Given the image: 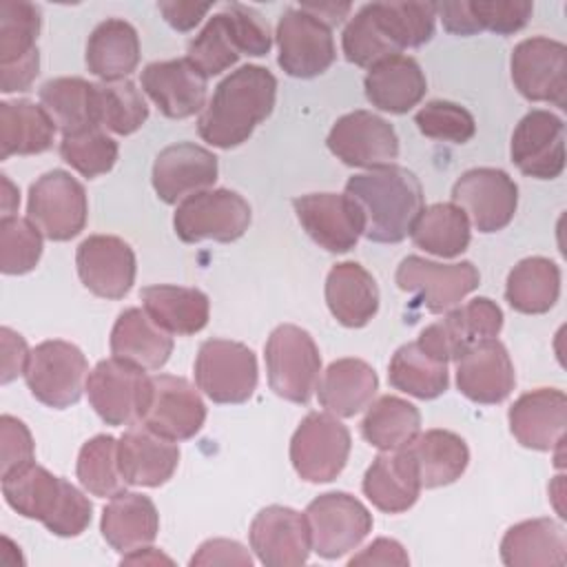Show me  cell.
Masks as SVG:
<instances>
[{"label": "cell", "instance_id": "9f6ffc18", "mask_svg": "<svg viewBox=\"0 0 567 567\" xmlns=\"http://www.w3.org/2000/svg\"><path fill=\"white\" fill-rule=\"evenodd\" d=\"M190 565H252V556L248 549L228 538H210L199 545L195 556L190 558Z\"/></svg>", "mask_w": 567, "mask_h": 567}, {"label": "cell", "instance_id": "83f0119b", "mask_svg": "<svg viewBox=\"0 0 567 567\" xmlns=\"http://www.w3.org/2000/svg\"><path fill=\"white\" fill-rule=\"evenodd\" d=\"M509 432L527 450L551 452L565 441L567 396L558 388H538L520 394L509 412Z\"/></svg>", "mask_w": 567, "mask_h": 567}, {"label": "cell", "instance_id": "b9f144b4", "mask_svg": "<svg viewBox=\"0 0 567 567\" xmlns=\"http://www.w3.org/2000/svg\"><path fill=\"white\" fill-rule=\"evenodd\" d=\"M410 237L416 248L443 259H452L467 250L472 230L467 215L456 204L439 202L423 206L412 224Z\"/></svg>", "mask_w": 567, "mask_h": 567}, {"label": "cell", "instance_id": "4fadbf2b", "mask_svg": "<svg viewBox=\"0 0 567 567\" xmlns=\"http://www.w3.org/2000/svg\"><path fill=\"white\" fill-rule=\"evenodd\" d=\"M277 64L284 73L310 80L326 73L337 60L332 29L301 7H288L277 22Z\"/></svg>", "mask_w": 567, "mask_h": 567}, {"label": "cell", "instance_id": "5bb4252c", "mask_svg": "<svg viewBox=\"0 0 567 567\" xmlns=\"http://www.w3.org/2000/svg\"><path fill=\"white\" fill-rule=\"evenodd\" d=\"M394 281L401 290L416 297V301L432 315L447 312L458 306L481 284V272L472 261L439 264L419 255L401 259Z\"/></svg>", "mask_w": 567, "mask_h": 567}, {"label": "cell", "instance_id": "1f68e13d", "mask_svg": "<svg viewBox=\"0 0 567 567\" xmlns=\"http://www.w3.org/2000/svg\"><path fill=\"white\" fill-rule=\"evenodd\" d=\"M100 532L104 540L120 554L142 549L157 538V507L148 496L122 489L104 505Z\"/></svg>", "mask_w": 567, "mask_h": 567}, {"label": "cell", "instance_id": "f546056e", "mask_svg": "<svg viewBox=\"0 0 567 567\" xmlns=\"http://www.w3.org/2000/svg\"><path fill=\"white\" fill-rule=\"evenodd\" d=\"M363 89L374 109L403 115L425 97L427 80L414 58L399 53L372 64L363 78Z\"/></svg>", "mask_w": 567, "mask_h": 567}, {"label": "cell", "instance_id": "7a4b0ae2", "mask_svg": "<svg viewBox=\"0 0 567 567\" xmlns=\"http://www.w3.org/2000/svg\"><path fill=\"white\" fill-rule=\"evenodd\" d=\"M343 193L361 213L363 237L377 244L403 241L423 210V186L419 177L399 164L352 175Z\"/></svg>", "mask_w": 567, "mask_h": 567}, {"label": "cell", "instance_id": "8fae6325", "mask_svg": "<svg viewBox=\"0 0 567 567\" xmlns=\"http://www.w3.org/2000/svg\"><path fill=\"white\" fill-rule=\"evenodd\" d=\"M42 13L27 0L0 2V91H29L40 71Z\"/></svg>", "mask_w": 567, "mask_h": 567}, {"label": "cell", "instance_id": "8d00e7d4", "mask_svg": "<svg viewBox=\"0 0 567 567\" xmlns=\"http://www.w3.org/2000/svg\"><path fill=\"white\" fill-rule=\"evenodd\" d=\"M146 315L168 334L188 337L206 328L210 317V301L199 288L155 284L140 292Z\"/></svg>", "mask_w": 567, "mask_h": 567}, {"label": "cell", "instance_id": "7402d4cb", "mask_svg": "<svg viewBox=\"0 0 567 567\" xmlns=\"http://www.w3.org/2000/svg\"><path fill=\"white\" fill-rule=\"evenodd\" d=\"M248 540L266 567H299L308 563L312 551L306 514L286 505L259 509L250 523Z\"/></svg>", "mask_w": 567, "mask_h": 567}, {"label": "cell", "instance_id": "7bdbcfd3", "mask_svg": "<svg viewBox=\"0 0 567 567\" xmlns=\"http://www.w3.org/2000/svg\"><path fill=\"white\" fill-rule=\"evenodd\" d=\"M148 120V104L131 80L91 84V122L115 135H131Z\"/></svg>", "mask_w": 567, "mask_h": 567}, {"label": "cell", "instance_id": "d4e9b609", "mask_svg": "<svg viewBox=\"0 0 567 567\" xmlns=\"http://www.w3.org/2000/svg\"><path fill=\"white\" fill-rule=\"evenodd\" d=\"M140 84L159 113L171 120L193 117L206 106L208 78L188 58L146 64Z\"/></svg>", "mask_w": 567, "mask_h": 567}, {"label": "cell", "instance_id": "6da1fadb", "mask_svg": "<svg viewBox=\"0 0 567 567\" xmlns=\"http://www.w3.org/2000/svg\"><path fill=\"white\" fill-rule=\"evenodd\" d=\"M277 78L259 64L230 71L197 117V133L215 148H235L272 113Z\"/></svg>", "mask_w": 567, "mask_h": 567}, {"label": "cell", "instance_id": "2e32d148", "mask_svg": "<svg viewBox=\"0 0 567 567\" xmlns=\"http://www.w3.org/2000/svg\"><path fill=\"white\" fill-rule=\"evenodd\" d=\"M503 310L489 297H476L465 306L450 308L443 319L421 330L416 343L436 361H456L470 346L498 337Z\"/></svg>", "mask_w": 567, "mask_h": 567}, {"label": "cell", "instance_id": "816d5d0a", "mask_svg": "<svg viewBox=\"0 0 567 567\" xmlns=\"http://www.w3.org/2000/svg\"><path fill=\"white\" fill-rule=\"evenodd\" d=\"M42 257V233L18 215L0 219V270L27 275Z\"/></svg>", "mask_w": 567, "mask_h": 567}, {"label": "cell", "instance_id": "e7e4bbea", "mask_svg": "<svg viewBox=\"0 0 567 567\" xmlns=\"http://www.w3.org/2000/svg\"><path fill=\"white\" fill-rule=\"evenodd\" d=\"M2 182V197H0V206H2V217H11L18 210L20 204V193L13 186V182L7 175H0Z\"/></svg>", "mask_w": 567, "mask_h": 567}, {"label": "cell", "instance_id": "681fc988", "mask_svg": "<svg viewBox=\"0 0 567 567\" xmlns=\"http://www.w3.org/2000/svg\"><path fill=\"white\" fill-rule=\"evenodd\" d=\"M117 142L100 126H84L64 133L60 140V157L86 179L109 173L117 162Z\"/></svg>", "mask_w": 567, "mask_h": 567}, {"label": "cell", "instance_id": "6f0895ef", "mask_svg": "<svg viewBox=\"0 0 567 567\" xmlns=\"http://www.w3.org/2000/svg\"><path fill=\"white\" fill-rule=\"evenodd\" d=\"M0 348H2V374H0V383H11L18 374H24L31 350L24 341L22 334H18L16 330H11L9 326L0 328Z\"/></svg>", "mask_w": 567, "mask_h": 567}, {"label": "cell", "instance_id": "be15d7a7", "mask_svg": "<svg viewBox=\"0 0 567 567\" xmlns=\"http://www.w3.org/2000/svg\"><path fill=\"white\" fill-rule=\"evenodd\" d=\"M120 563H122V565H159V563L171 565L173 560H171L168 556H164L159 549L146 545V547H142V549H135V551L124 554Z\"/></svg>", "mask_w": 567, "mask_h": 567}, {"label": "cell", "instance_id": "f5cc1de1", "mask_svg": "<svg viewBox=\"0 0 567 567\" xmlns=\"http://www.w3.org/2000/svg\"><path fill=\"white\" fill-rule=\"evenodd\" d=\"M414 124L421 135L452 144H465L476 133L474 115L465 106L450 100H432L421 106L414 115Z\"/></svg>", "mask_w": 567, "mask_h": 567}, {"label": "cell", "instance_id": "5b68a950", "mask_svg": "<svg viewBox=\"0 0 567 567\" xmlns=\"http://www.w3.org/2000/svg\"><path fill=\"white\" fill-rule=\"evenodd\" d=\"M270 390L290 401L308 403L321 377V354L312 334L295 323L277 326L264 348Z\"/></svg>", "mask_w": 567, "mask_h": 567}, {"label": "cell", "instance_id": "6125c7cd", "mask_svg": "<svg viewBox=\"0 0 567 567\" xmlns=\"http://www.w3.org/2000/svg\"><path fill=\"white\" fill-rule=\"evenodd\" d=\"M303 11H308V13H312L315 18H319L323 24H328L330 29L332 27H339L346 18H348V13H350V4L346 2V4H337V2H303V4H299Z\"/></svg>", "mask_w": 567, "mask_h": 567}, {"label": "cell", "instance_id": "f907efd6", "mask_svg": "<svg viewBox=\"0 0 567 567\" xmlns=\"http://www.w3.org/2000/svg\"><path fill=\"white\" fill-rule=\"evenodd\" d=\"M341 49H343V58L350 64H357L363 69H370L372 64L390 55H399V51L392 47V42L379 27L372 4H363L350 18L341 35Z\"/></svg>", "mask_w": 567, "mask_h": 567}, {"label": "cell", "instance_id": "bcb514c9", "mask_svg": "<svg viewBox=\"0 0 567 567\" xmlns=\"http://www.w3.org/2000/svg\"><path fill=\"white\" fill-rule=\"evenodd\" d=\"M374 18L392 47L416 49L432 40L436 24V2H370Z\"/></svg>", "mask_w": 567, "mask_h": 567}, {"label": "cell", "instance_id": "ee69618b", "mask_svg": "<svg viewBox=\"0 0 567 567\" xmlns=\"http://www.w3.org/2000/svg\"><path fill=\"white\" fill-rule=\"evenodd\" d=\"M421 432V412L410 401L383 394L365 408L361 436L377 450H401Z\"/></svg>", "mask_w": 567, "mask_h": 567}, {"label": "cell", "instance_id": "60d3db41", "mask_svg": "<svg viewBox=\"0 0 567 567\" xmlns=\"http://www.w3.org/2000/svg\"><path fill=\"white\" fill-rule=\"evenodd\" d=\"M560 295V268L547 257H525L507 275L505 299L523 315L549 312Z\"/></svg>", "mask_w": 567, "mask_h": 567}, {"label": "cell", "instance_id": "74e56055", "mask_svg": "<svg viewBox=\"0 0 567 567\" xmlns=\"http://www.w3.org/2000/svg\"><path fill=\"white\" fill-rule=\"evenodd\" d=\"M86 69L102 82L126 80L140 64V35L122 18L102 20L86 40Z\"/></svg>", "mask_w": 567, "mask_h": 567}, {"label": "cell", "instance_id": "7dc6e473", "mask_svg": "<svg viewBox=\"0 0 567 567\" xmlns=\"http://www.w3.org/2000/svg\"><path fill=\"white\" fill-rule=\"evenodd\" d=\"M91 84L93 82H86L84 78H53L40 86V104L62 131V135L93 126Z\"/></svg>", "mask_w": 567, "mask_h": 567}, {"label": "cell", "instance_id": "3957f363", "mask_svg": "<svg viewBox=\"0 0 567 567\" xmlns=\"http://www.w3.org/2000/svg\"><path fill=\"white\" fill-rule=\"evenodd\" d=\"M0 478L7 505L24 518L40 520L51 534L71 538L89 527L93 505L84 492L35 461Z\"/></svg>", "mask_w": 567, "mask_h": 567}, {"label": "cell", "instance_id": "4dcf8cb0", "mask_svg": "<svg viewBox=\"0 0 567 567\" xmlns=\"http://www.w3.org/2000/svg\"><path fill=\"white\" fill-rule=\"evenodd\" d=\"M365 498L385 514L408 512L421 494V478L414 458L405 447L381 452L363 474Z\"/></svg>", "mask_w": 567, "mask_h": 567}, {"label": "cell", "instance_id": "680465c9", "mask_svg": "<svg viewBox=\"0 0 567 567\" xmlns=\"http://www.w3.org/2000/svg\"><path fill=\"white\" fill-rule=\"evenodd\" d=\"M408 563H410L408 551L394 538H377L365 549H361L359 554H354L348 560L350 567H354V565H401V567H405Z\"/></svg>", "mask_w": 567, "mask_h": 567}, {"label": "cell", "instance_id": "ab89813d", "mask_svg": "<svg viewBox=\"0 0 567 567\" xmlns=\"http://www.w3.org/2000/svg\"><path fill=\"white\" fill-rule=\"evenodd\" d=\"M55 122L31 100L0 102V159L11 155H40L53 146Z\"/></svg>", "mask_w": 567, "mask_h": 567}, {"label": "cell", "instance_id": "d6a6232c", "mask_svg": "<svg viewBox=\"0 0 567 567\" xmlns=\"http://www.w3.org/2000/svg\"><path fill=\"white\" fill-rule=\"evenodd\" d=\"M501 560L507 567H563L567 534L554 518H529L512 525L501 540Z\"/></svg>", "mask_w": 567, "mask_h": 567}, {"label": "cell", "instance_id": "91938a15", "mask_svg": "<svg viewBox=\"0 0 567 567\" xmlns=\"http://www.w3.org/2000/svg\"><path fill=\"white\" fill-rule=\"evenodd\" d=\"M210 2H177V0H162L157 2L159 13L175 31H190L195 29L202 18L210 11Z\"/></svg>", "mask_w": 567, "mask_h": 567}, {"label": "cell", "instance_id": "ffe728a7", "mask_svg": "<svg viewBox=\"0 0 567 567\" xmlns=\"http://www.w3.org/2000/svg\"><path fill=\"white\" fill-rule=\"evenodd\" d=\"M330 153L352 168H377L394 164L399 157V137L394 126L372 111H352L341 115L326 140Z\"/></svg>", "mask_w": 567, "mask_h": 567}, {"label": "cell", "instance_id": "277c9868", "mask_svg": "<svg viewBox=\"0 0 567 567\" xmlns=\"http://www.w3.org/2000/svg\"><path fill=\"white\" fill-rule=\"evenodd\" d=\"M272 35L266 18L246 4L230 2L208 18L204 29L188 42L186 58L206 75H219L241 55L261 58L270 51Z\"/></svg>", "mask_w": 567, "mask_h": 567}, {"label": "cell", "instance_id": "603a6c76", "mask_svg": "<svg viewBox=\"0 0 567 567\" xmlns=\"http://www.w3.org/2000/svg\"><path fill=\"white\" fill-rule=\"evenodd\" d=\"M292 208L308 237L328 252H348L363 235L361 213L346 193L299 195Z\"/></svg>", "mask_w": 567, "mask_h": 567}, {"label": "cell", "instance_id": "30bf717a", "mask_svg": "<svg viewBox=\"0 0 567 567\" xmlns=\"http://www.w3.org/2000/svg\"><path fill=\"white\" fill-rule=\"evenodd\" d=\"M350 430L330 412H310L290 439V463L306 483L334 481L350 456Z\"/></svg>", "mask_w": 567, "mask_h": 567}, {"label": "cell", "instance_id": "ac0fdd59", "mask_svg": "<svg viewBox=\"0 0 567 567\" xmlns=\"http://www.w3.org/2000/svg\"><path fill=\"white\" fill-rule=\"evenodd\" d=\"M452 204H456L478 233H498L514 219L518 186L503 171L476 166L454 182Z\"/></svg>", "mask_w": 567, "mask_h": 567}, {"label": "cell", "instance_id": "4316f807", "mask_svg": "<svg viewBox=\"0 0 567 567\" xmlns=\"http://www.w3.org/2000/svg\"><path fill=\"white\" fill-rule=\"evenodd\" d=\"M217 173L213 151L193 142H177L157 153L151 182L164 204H179L184 197L210 188Z\"/></svg>", "mask_w": 567, "mask_h": 567}, {"label": "cell", "instance_id": "c3c4849f", "mask_svg": "<svg viewBox=\"0 0 567 567\" xmlns=\"http://www.w3.org/2000/svg\"><path fill=\"white\" fill-rule=\"evenodd\" d=\"M75 474L80 485L102 498H111L124 489V478L117 461V439L111 434H97L89 439L78 454Z\"/></svg>", "mask_w": 567, "mask_h": 567}, {"label": "cell", "instance_id": "f1b7e54d", "mask_svg": "<svg viewBox=\"0 0 567 567\" xmlns=\"http://www.w3.org/2000/svg\"><path fill=\"white\" fill-rule=\"evenodd\" d=\"M117 461L126 485L159 487L173 478L179 447L137 421L117 439Z\"/></svg>", "mask_w": 567, "mask_h": 567}, {"label": "cell", "instance_id": "11a10c76", "mask_svg": "<svg viewBox=\"0 0 567 567\" xmlns=\"http://www.w3.org/2000/svg\"><path fill=\"white\" fill-rule=\"evenodd\" d=\"M0 476L35 461V443L29 427L11 416H0Z\"/></svg>", "mask_w": 567, "mask_h": 567}, {"label": "cell", "instance_id": "cb8c5ba5", "mask_svg": "<svg viewBox=\"0 0 567 567\" xmlns=\"http://www.w3.org/2000/svg\"><path fill=\"white\" fill-rule=\"evenodd\" d=\"M75 266L84 288L102 299H122L135 284V252L115 235H89L75 250Z\"/></svg>", "mask_w": 567, "mask_h": 567}, {"label": "cell", "instance_id": "e0dca14e", "mask_svg": "<svg viewBox=\"0 0 567 567\" xmlns=\"http://www.w3.org/2000/svg\"><path fill=\"white\" fill-rule=\"evenodd\" d=\"M148 379L140 365L117 357L102 359L86 379L89 403L106 425H133L142 419Z\"/></svg>", "mask_w": 567, "mask_h": 567}, {"label": "cell", "instance_id": "f6af8a7d", "mask_svg": "<svg viewBox=\"0 0 567 567\" xmlns=\"http://www.w3.org/2000/svg\"><path fill=\"white\" fill-rule=\"evenodd\" d=\"M388 381L394 390L430 401L450 385L447 363L432 359L416 341L401 346L388 365Z\"/></svg>", "mask_w": 567, "mask_h": 567}, {"label": "cell", "instance_id": "9c48e42d", "mask_svg": "<svg viewBox=\"0 0 567 567\" xmlns=\"http://www.w3.org/2000/svg\"><path fill=\"white\" fill-rule=\"evenodd\" d=\"M86 217V190L71 173L53 168L31 184L27 219L42 233V237L51 241H69L84 230Z\"/></svg>", "mask_w": 567, "mask_h": 567}, {"label": "cell", "instance_id": "db71d44e", "mask_svg": "<svg viewBox=\"0 0 567 567\" xmlns=\"http://www.w3.org/2000/svg\"><path fill=\"white\" fill-rule=\"evenodd\" d=\"M474 20L481 31H492L496 35H512L520 31L534 11V4L527 0H478L470 2Z\"/></svg>", "mask_w": 567, "mask_h": 567}, {"label": "cell", "instance_id": "d6986e66", "mask_svg": "<svg viewBox=\"0 0 567 567\" xmlns=\"http://www.w3.org/2000/svg\"><path fill=\"white\" fill-rule=\"evenodd\" d=\"M206 421V405L184 377L155 374L148 379L146 403L140 423L168 441L193 439Z\"/></svg>", "mask_w": 567, "mask_h": 567}, {"label": "cell", "instance_id": "836d02e7", "mask_svg": "<svg viewBox=\"0 0 567 567\" xmlns=\"http://www.w3.org/2000/svg\"><path fill=\"white\" fill-rule=\"evenodd\" d=\"M326 303L346 328H363L379 310L377 279L357 261H341L326 277Z\"/></svg>", "mask_w": 567, "mask_h": 567}, {"label": "cell", "instance_id": "e575fe53", "mask_svg": "<svg viewBox=\"0 0 567 567\" xmlns=\"http://www.w3.org/2000/svg\"><path fill=\"white\" fill-rule=\"evenodd\" d=\"M111 354L140 365L144 370H159L173 352V337L162 330L144 308H126L117 315L111 330Z\"/></svg>", "mask_w": 567, "mask_h": 567}, {"label": "cell", "instance_id": "484cf974", "mask_svg": "<svg viewBox=\"0 0 567 567\" xmlns=\"http://www.w3.org/2000/svg\"><path fill=\"white\" fill-rule=\"evenodd\" d=\"M514 385V363L507 348L496 337L470 346L456 359V388L474 403H503L512 394Z\"/></svg>", "mask_w": 567, "mask_h": 567}, {"label": "cell", "instance_id": "7c38bea8", "mask_svg": "<svg viewBox=\"0 0 567 567\" xmlns=\"http://www.w3.org/2000/svg\"><path fill=\"white\" fill-rule=\"evenodd\" d=\"M312 551L334 560L357 549L372 532V514L348 492H326L306 507Z\"/></svg>", "mask_w": 567, "mask_h": 567}, {"label": "cell", "instance_id": "d590c367", "mask_svg": "<svg viewBox=\"0 0 567 567\" xmlns=\"http://www.w3.org/2000/svg\"><path fill=\"white\" fill-rule=\"evenodd\" d=\"M379 390V377L363 359L346 357L332 361L319 377L317 396L326 412L348 419L365 410Z\"/></svg>", "mask_w": 567, "mask_h": 567}, {"label": "cell", "instance_id": "f35d334b", "mask_svg": "<svg viewBox=\"0 0 567 567\" xmlns=\"http://www.w3.org/2000/svg\"><path fill=\"white\" fill-rule=\"evenodd\" d=\"M405 450L414 458L421 487L427 489L458 481L470 463L467 443L450 430L419 432Z\"/></svg>", "mask_w": 567, "mask_h": 567}, {"label": "cell", "instance_id": "94428289", "mask_svg": "<svg viewBox=\"0 0 567 567\" xmlns=\"http://www.w3.org/2000/svg\"><path fill=\"white\" fill-rule=\"evenodd\" d=\"M436 18H441L443 29L454 35H474L481 31L474 20L470 0L436 2Z\"/></svg>", "mask_w": 567, "mask_h": 567}, {"label": "cell", "instance_id": "44dd1931", "mask_svg": "<svg viewBox=\"0 0 567 567\" xmlns=\"http://www.w3.org/2000/svg\"><path fill=\"white\" fill-rule=\"evenodd\" d=\"M509 157L527 177H560L565 171V122L545 109L529 111L512 133Z\"/></svg>", "mask_w": 567, "mask_h": 567}, {"label": "cell", "instance_id": "52a82bcc", "mask_svg": "<svg viewBox=\"0 0 567 567\" xmlns=\"http://www.w3.org/2000/svg\"><path fill=\"white\" fill-rule=\"evenodd\" d=\"M259 370L255 352L239 341L206 339L195 357V383L213 403L237 405L252 396Z\"/></svg>", "mask_w": 567, "mask_h": 567}, {"label": "cell", "instance_id": "9a60e30c", "mask_svg": "<svg viewBox=\"0 0 567 567\" xmlns=\"http://www.w3.org/2000/svg\"><path fill=\"white\" fill-rule=\"evenodd\" d=\"M512 82L529 102L567 106V47L547 35L520 40L509 58Z\"/></svg>", "mask_w": 567, "mask_h": 567}, {"label": "cell", "instance_id": "8992f818", "mask_svg": "<svg viewBox=\"0 0 567 567\" xmlns=\"http://www.w3.org/2000/svg\"><path fill=\"white\" fill-rule=\"evenodd\" d=\"M250 204L230 188H206L184 197L173 215L175 235L186 244L235 241L250 226Z\"/></svg>", "mask_w": 567, "mask_h": 567}, {"label": "cell", "instance_id": "ba28073f", "mask_svg": "<svg viewBox=\"0 0 567 567\" xmlns=\"http://www.w3.org/2000/svg\"><path fill=\"white\" fill-rule=\"evenodd\" d=\"M89 363L84 352L69 341L49 339L31 350L24 381L31 394L53 408L64 410L75 405L86 390Z\"/></svg>", "mask_w": 567, "mask_h": 567}]
</instances>
